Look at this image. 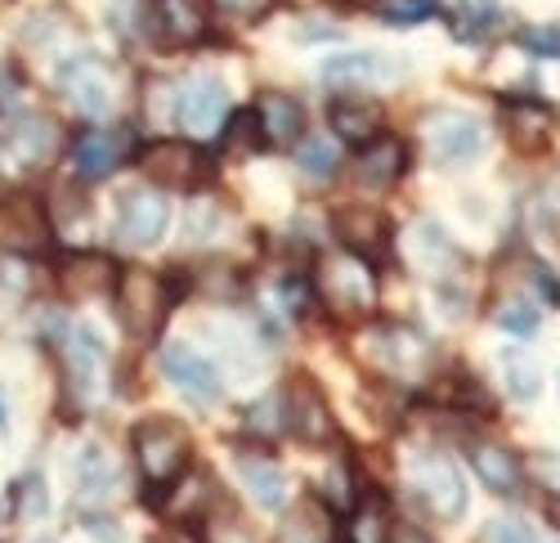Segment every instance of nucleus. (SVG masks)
<instances>
[{"label":"nucleus","instance_id":"nucleus-1","mask_svg":"<svg viewBox=\"0 0 560 543\" xmlns=\"http://www.w3.org/2000/svg\"><path fill=\"white\" fill-rule=\"evenodd\" d=\"M135 459L144 467V504H158L194 459V436L175 418H149L135 427Z\"/></svg>","mask_w":560,"mask_h":543},{"label":"nucleus","instance_id":"nucleus-2","mask_svg":"<svg viewBox=\"0 0 560 543\" xmlns=\"http://www.w3.org/2000/svg\"><path fill=\"white\" fill-rule=\"evenodd\" d=\"M113 297H117L121 324H126L135 337H149V333H158V324L166 320V310H171V301H175V288L158 275V269L126 265V269H117Z\"/></svg>","mask_w":560,"mask_h":543},{"label":"nucleus","instance_id":"nucleus-3","mask_svg":"<svg viewBox=\"0 0 560 543\" xmlns=\"http://www.w3.org/2000/svg\"><path fill=\"white\" fill-rule=\"evenodd\" d=\"M318 297L328 301L337 314H368L377 305V275H372V265L354 252H341V256H328L318 265Z\"/></svg>","mask_w":560,"mask_h":543},{"label":"nucleus","instance_id":"nucleus-4","mask_svg":"<svg viewBox=\"0 0 560 543\" xmlns=\"http://www.w3.org/2000/svg\"><path fill=\"white\" fill-rule=\"evenodd\" d=\"M59 90L63 100L81 113V117H108L117 104V77L104 59L95 55H77L59 68Z\"/></svg>","mask_w":560,"mask_h":543},{"label":"nucleus","instance_id":"nucleus-5","mask_svg":"<svg viewBox=\"0 0 560 543\" xmlns=\"http://www.w3.org/2000/svg\"><path fill=\"white\" fill-rule=\"evenodd\" d=\"M162 373L171 378L175 391H184V400L202 404V409H215V404L224 400L220 369L211 365V359L198 346H189V342H166L162 346Z\"/></svg>","mask_w":560,"mask_h":543},{"label":"nucleus","instance_id":"nucleus-6","mask_svg":"<svg viewBox=\"0 0 560 543\" xmlns=\"http://www.w3.org/2000/svg\"><path fill=\"white\" fill-rule=\"evenodd\" d=\"M224 113H229V85L220 77L202 72V77L179 85V95H175V122L189 130V135H198V140H207V135H220Z\"/></svg>","mask_w":560,"mask_h":543},{"label":"nucleus","instance_id":"nucleus-7","mask_svg":"<svg viewBox=\"0 0 560 543\" xmlns=\"http://www.w3.org/2000/svg\"><path fill=\"white\" fill-rule=\"evenodd\" d=\"M427 140L440 166H462L485 153V126L471 113H457V108H440L427 122Z\"/></svg>","mask_w":560,"mask_h":543},{"label":"nucleus","instance_id":"nucleus-8","mask_svg":"<svg viewBox=\"0 0 560 543\" xmlns=\"http://www.w3.org/2000/svg\"><path fill=\"white\" fill-rule=\"evenodd\" d=\"M412 485H417L422 504L440 521H462V512H466V485H462V472L444 454H427L422 463H417L412 467Z\"/></svg>","mask_w":560,"mask_h":543},{"label":"nucleus","instance_id":"nucleus-9","mask_svg":"<svg viewBox=\"0 0 560 543\" xmlns=\"http://www.w3.org/2000/svg\"><path fill=\"white\" fill-rule=\"evenodd\" d=\"M139 166H144L149 180L171 185V189H189L207 175V158L189 140H153L144 153H139Z\"/></svg>","mask_w":560,"mask_h":543},{"label":"nucleus","instance_id":"nucleus-10","mask_svg":"<svg viewBox=\"0 0 560 543\" xmlns=\"http://www.w3.org/2000/svg\"><path fill=\"white\" fill-rule=\"evenodd\" d=\"M332 230H337V239L346 243V252L363 256L368 265L390 256V220H386L377 207H363V203L341 207V211L332 216Z\"/></svg>","mask_w":560,"mask_h":543},{"label":"nucleus","instance_id":"nucleus-11","mask_svg":"<svg viewBox=\"0 0 560 543\" xmlns=\"http://www.w3.org/2000/svg\"><path fill=\"white\" fill-rule=\"evenodd\" d=\"M166 224H171V203H166V198H158V194H149V189L121 194V211H117V234H121V243H130V247H153V243H162Z\"/></svg>","mask_w":560,"mask_h":543},{"label":"nucleus","instance_id":"nucleus-12","mask_svg":"<svg viewBox=\"0 0 560 543\" xmlns=\"http://www.w3.org/2000/svg\"><path fill=\"white\" fill-rule=\"evenodd\" d=\"M399 72H404V68H399L395 59L377 55V50H350V55H332V59H323V68H318V77L328 81V85H337V90H354V85L372 90V85H386V81H395Z\"/></svg>","mask_w":560,"mask_h":543},{"label":"nucleus","instance_id":"nucleus-13","mask_svg":"<svg viewBox=\"0 0 560 543\" xmlns=\"http://www.w3.org/2000/svg\"><path fill=\"white\" fill-rule=\"evenodd\" d=\"M372 350H377V359L399 378H427L431 359H435V346L422 333L399 328V324H390V328H382L377 337H372Z\"/></svg>","mask_w":560,"mask_h":543},{"label":"nucleus","instance_id":"nucleus-14","mask_svg":"<svg viewBox=\"0 0 560 543\" xmlns=\"http://www.w3.org/2000/svg\"><path fill=\"white\" fill-rule=\"evenodd\" d=\"M283 404H288V418L283 427L305 440V444H318V440H328L332 436V414H328V400L318 395V386L310 378H296L288 391H283Z\"/></svg>","mask_w":560,"mask_h":543},{"label":"nucleus","instance_id":"nucleus-15","mask_svg":"<svg viewBox=\"0 0 560 543\" xmlns=\"http://www.w3.org/2000/svg\"><path fill=\"white\" fill-rule=\"evenodd\" d=\"M252 117H256V130L265 135V145H273V149H288L305 135V108L292 95H283V90H265V95H256Z\"/></svg>","mask_w":560,"mask_h":543},{"label":"nucleus","instance_id":"nucleus-16","mask_svg":"<svg viewBox=\"0 0 560 543\" xmlns=\"http://www.w3.org/2000/svg\"><path fill=\"white\" fill-rule=\"evenodd\" d=\"M117 261L113 256H104V252H72V256H63V265H59V284H63V292L68 297H108L113 292V284H117Z\"/></svg>","mask_w":560,"mask_h":543},{"label":"nucleus","instance_id":"nucleus-17","mask_svg":"<svg viewBox=\"0 0 560 543\" xmlns=\"http://www.w3.org/2000/svg\"><path fill=\"white\" fill-rule=\"evenodd\" d=\"M126 149H130V135H113V130H90L72 145V162L85 180H104L113 175L121 162H126Z\"/></svg>","mask_w":560,"mask_h":543},{"label":"nucleus","instance_id":"nucleus-18","mask_svg":"<svg viewBox=\"0 0 560 543\" xmlns=\"http://www.w3.org/2000/svg\"><path fill=\"white\" fill-rule=\"evenodd\" d=\"M404 171H408V145H404V140L377 135V140L363 145V153H359V185H368V189H390Z\"/></svg>","mask_w":560,"mask_h":543},{"label":"nucleus","instance_id":"nucleus-19","mask_svg":"<svg viewBox=\"0 0 560 543\" xmlns=\"http://www.w3.org/2000/svg\"><path fill=\"white\" fill-rule=\"evenodd\" d=\"M328 126L337 130V140L363 149L368 140H377V135H382V108L372 100H363V95H341L328 108Z\"/></svg>","mask_w":560,"mask_h":543},{"label":"nucleus","instance_id":"nucleus-20","mask_svg":"<svg viewBox=\"0 0 560 543\" xmlns=\"http://www.w3.org/2000/svg\"><path fill=\"white\" fill-rule=\"evenodd\" d=\"M502 122H506V140L521 153H538L551 140V108H542L534 100H511L502 108Z\"/></svg>","mask_w":560,"mask_h":543},{"label":"nucleus","instance_id":"nucleus-21","mask_svg":"<svg viewBox=\"0 0 560 543\" xmlns=\"http://www.w3.org/2000/svg\"><path fill=\"white\" fill-rule=\"evenodd\" d=\"M337 539V512L323 499H301L292 517L278 530V543H332Z\"/></svg>","mask_w":560,"mask_h":543},{"label":"nucleus","instance_id":"nucleus-22","mask_svg":"<svg viewBox=\"0 0 560 543\" xmlns=\"http://www.w3.org/2000/svg\"><path fill=\"white\" fill-rule=\"evenodd\" d=\"M471 467L493 494H521L525 467L506 444H471Z\"/></svg>","mask_w":560,"mask_h":543},{"label":"nucleus","instance_id":"nucleus-23","mask_svg":"<svg viewBox=\"0 0 560 543\" xmlns=\"http://www.w3.org/2000/svg\"><path fill=\"white\" fill-rule=\"evenodd\" d=\"M72 476H77V499L81 504H100V499H113L117 489V463L104 454L100 444H85L77 463H72Z\"/></svg>","mask_w":560,"mask_h":543},{"label":"nucleus","instance_id":"nucleus-24","mask_svg":"<svg viewBox=\"0 0 560 543\" xmlns=\"http://www.w3.org/2000/svg\"><path fill=\"white\" fill-rule=\"evenodd\" d=\"M238 476H243V485H247V494L260 504V508H269V512H278L288 504V476H283V467L278 463H269V459H252V454H238Z\"/></svg>","mask_w":560,"mask_h":543},{"label":"nucleus","instance_id":"nucleus-25","mask_svg":"<svg viewBox=\"0 0 560 543\" xmlns=\"http://www.w3.org/2000/svg\"><path fill=\"white\" fill-rule=\"evenodd\" d=\"M10 149H14V158L23 166H45L59 153V130H55V122H45V117H23L10 130Z\"/></svg>","mask_w":560,"mask_h":543},{"label":"nucleus","instance_id":"nucleus-26","mask_svg":"<svg viewBox=\"0 0 560 543\" xmlns=\"http://www.w3.org/2000/svg\"><path fill=\"white\" fill-rule=\"evenodd\" d=\"M158 19L171 41H202L207 36V10L202 0H158Z\"/></svg>","mask_w":560,"mask_h":543},{"label":"nucleus","instance_id":"nucleus-27","mask_svg":"<svg viewBox=\"0 0 560 543\" xmlns=\"http://www.w3.org/2000/svg\"><path fill=\"white\" fill-rule=\"evenodd\" d=\"M453 27H457L462 41H485V36H493V32L506 27V14H502L498 0H457Z\"/></svg>","mask_w":560,"mask_h":543},{"label":"nucleus","instance_id":"nucleus-28","mask_svg":"<svg viewBox=\"0 0 560 543\" xmlns=\"http://www.w3.org/2000/svg\"><path fill=\"white\" fill-rule=\"evenodd\" d=\"M498 359H502V373H506V391L516 400H534L542 391V373L521 346H506Z\"/></svg>","mask_w":560,"mask_h":543},{"label":"nucleus","instance_id":"nucleus-29","mask_svg":"<svg viewBox=\"0 0 560 543\" xmlns=\"http://www.w3.org/2000/svg\"><path fill=\"white\" fill-rule=\"evenodd\" d=\"M296 162H301V171L310 175V180H332L337 175V166H341V158H337V149L323 140V135H301V149H296Z\"/></svg>","mask_w":560,"mask_h":543},{"label":"nucleus","instance_id":"nucleus-30","mask_svg":"<svg viewBox=\"0 0 560 543\" xmlns=\"http://www.w3.org/2000/svg\"><path fill=\"white\" fill-rule=\"evenodd\" d=\"M0 220H5V230H14L19 239H40V234H45L40 207H36V198H27V194L10 198V203H5V211H0Z\"/></svg>","mask_w":560,"mask_h":543},{"label":"nucleus","instance_id":"nucleus-31","mask_svg":"<svg viewBox=\"0 0 560 543\" xmlns=\"http://www.w3.org/2000/svg\"><path fill=\"white\" fill-rule=\"evenodd\" d=\"M390 525H386V504L382 499H363L354 521H350V539L354 543H386Z\"/></svg>","mask_w":560,"mask_h":543},{"label":"nucleus","instance_id":"nucleus-32","mask_svg":"<svg viewBox=\"0 0 560 543\" xmlns=\"http://www.w3.org/2000/svg\"><path fill=\"white\" fill-rule=\"evenodd\" d=\"M207 543H260V539H256L252 525L238 517V508L220 504V512L207 521Z\"/></svg>","mask_w":560,"mask_h":543},{"label":"nucleus","instance_id":"nucleus-33","mask_svg":"<svg viewBox=\"0 0 560 543\" xmlns=\"http://www.w3.org/2000/svg\"><path fill=\"white\" fill-rule=\"evenodd\" d=\"M224 130V140H220V153H229V158H243V153H252L256 149V140H260V130H256V117L252 113H238L229 126H220Z\"/></svg>","mask_w":560,"mask_h":543},{"label":"nucleus","instance_id":"nucleus-34","mask_svg":"<svg viewBox=\"0 0 560 543\" xmlns=\"http://www.w3.org/2000/svg\"><path fill=\"white\" fill-rule=\"evenodd\" d=\"M45 508H50V499H45V481L40 476H23L14 485V512L23 521H36V517H45Z\"/></svg>","mask_w":560,"mask_h":543},{"label":"nucleus","instance_id":"nucleus-35","mask_svg":"<svg viewBox=\"0 0 560 543\" xmlns=\"http://www.w3.org/2000/svg\"><path fill=\"white\" fill-rule=\"evenodd\" d=\"M498 324L506 328V333H521V337H529L534 328H538V305H529V301H506L502 310H498Z\"/></svg>","mask_w":560,"mask_h":543},{"label":"nucleus","instance_id":"nucleus-36","mask_svg":"<svg viewBox=\"0 0 560 543\" xmlns=\"http://www.w3.org/2000/svg\"><path fill=\"white\" fill-rule=\"evenodd\" d=\"M435 14V5L431 0H390V5H382V19L386 23H422V19H431Z\"/></svg>","mask_w":560,"mask_h":543},{"label":"nucleus","instance_id":"nucleus-37","mask_svg":"<svg viewBox=\"0 0 560 543\" xmlns=\"http://www.w3.org/2000/svg\"><path fill=\"white\" fill-rule=\"evenodd\" d=\"M211 5L224 14V19H238V23H256L273 10V0H211Z\"/></svg>","mask_w":560,"mask_h":543},{"label":"nucleus","instance_id":"nucleus-38","mask_svg":"<svg viewBox=\"0 0 560 543\" xmlns=\"http://www.w3.org/2000/svg\"><path fill=\"white\" fill-rule=\"evenodd\" d=\"M485 543H538V534H534L525 521H516V517H498V521L489 525Z\"/></svg>","mask_w":560,"mask_h":543},{"label":"nucleus","instance_id":"nucleus-39","mask_svg":"<svg viewBox=\"0 0 560 543\" xmlns=\"http://www.w3.org/2000/svg\"><path fill=\"white\" fill-rule=\"evenodd\" d=\"M278 409H283V391H273V395H265L256 409H252V427H265V431H273V427H283V418H278Z\"/></svg>","mask_w":560,"mask_h":543},{"label":"nucleus","instance_id":"nucleus-40","mask_svg":"<svg viewBox=\"0 0 560 543\" xmlns=\"http://www.w3.org/2000/svg\"><path fill=\"white\" fill-rule=\"evenodd\" d=\"M283 301H288V310L305 314V310H310V301H314V292H310V284H305V279H288V284H283Z\"/></svg>","mask_w":560,"mask_h":543},{"label":"nucleus","instance_id":"nucleus-41","mask_svg":"<svg viewBox=\"0 0 560 543\" xmlns=\"http://www.w3.org/2000/svg\"><path fill=\"white\" fill-rule=\"evenodd\" d=\"M85 530L104 539V543H126V530L121 525H108V517H85Z\"/></svg>","mask_w":560,"mask_h":543},{"label":"nucleus","instance_id":"nucleus-42","mask_svg":"<svg viewBox=\"0 0 560 543\" xmlns=\"http://www.w3.org/2000/svg\"><path fill=\"white\" fill-rule=\"evenodd\" d=\"M529 45L551 59V55H556V27H547V32H529Z\"/></svg>","mask_w":560,"mask_h":543},{"label":"nucleus","instance_id":"nucleus-43","mask_svg":"<svg viewBox=\"0 0 560 543\" xmlns=\"http://www.w3.org/2000/svg\"><path fill=\"white\" fill-rule=\"evenodd\" d=\"M534 284H538V292L547 297V305H556V279H551V269H538Z\"/></svg>","mask_w":560,"mask_h":543},{"label":"nucleus","instance_id":"nucleus-44","mask_svg":"<svg viewBox=\"0 0 560 543\" xmlns=\"http://www.w3.org/2000/svg\"><path fill=\"white\" fill-rule=\"evenodd\" d=\"M14 427V418H10V404H0V431H10Z\"/></svg>","mask_w":560,"mask_h":543},{"label":"nucleus","instance_id":"nucleus-45","mask_svg":"<svg viewBox=\"0 0 560 543\" xmlns=\"http://www.w3.org/2000/svg\"><path fill=\"white\" fill-rule=\"evenodd\" d=\"M32 543H55V539H32Z\"/></svg>","mask_w":560,"mask_h":543}]
</instances>
